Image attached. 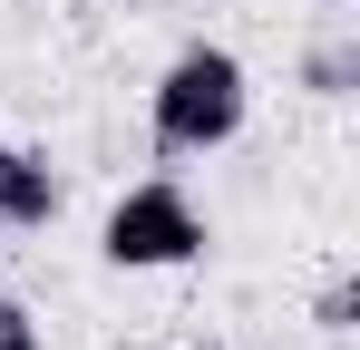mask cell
<instances>
[{
    "instance_id": "cell-1",
    "label": "cell",
    "mask_w": 360,
    "mask_h": 350,
    "mask_svg": "<svg viewBox=\"0 0 360 350\" xmlns=\"http://www.w3.org/2000/svg\"><path fill=\"white\" fill-rule=\"evenodd\" d=\"M243 117H253V78H243L234 49L195 39V49L166 58V78L146 88V127H156V156H214L234 146Z\"/></svg>"
},
{
    "instance_id": "cell-2",
    "label": "cell",
    "mask_w": 360,
    "mask_h": 350,
    "mask_svg": "<svg viewBox=\"0 0 360 350\" xmlns=\"http://www.w3.org/2000/svg\"><path fill=\"white\" fill-rule=\"evenodd\" d=\"M98 253L117 273H176V263L205 253V214H195V195H185L176 175H146V185H127L117 205H108Z\"/></svg>"
},
{
    "instance_id": "cell-3",
    "label": "cell",
    "mask_w": 360,
    "mask_h": 350,
    "mask_svg": "<svg viewBox=\"0 0 360 350\" xmlns=\"http://www.w3.org/2000/svg\"><path fill=\"white\" fill-rule=\"evenodd\" d=\"M59 224V175L30 146H0V233H49Z\"/></svg>"
},
{
    "instance_id": "cell-4",
    "label": "cell",
    "mask_w": 360,
    "mask_h": 350,
    "mask_svg": "<svg viewBox=\"0 0 360 350\" xmlns=\"http://www.w3.org/2000/svg\"><path fill=\"white\" fill-rule=\"evenodd\" d=\"M302 88H311V98H351V88H360V39H321V49H302Z\"/></svg>"
},
{
    "instance_id": "cell-5",
    "label": "cell",
    "mask_w": 360,
    "mask_h": 350,
    "mask_svg": "<svg viewBox=\"0 0 360 350\" xmlns=\"http://www.w3.org/2000/svg\"><path fill=\"white\" fill-rule=\"evenodd\" d=\"M351 311H360V283H351V273H331V283H321V302H311V321L341 341V331H351Z\"/></svg>"
},
{
    "instance_id": "cell-6",
    "label": "cell",
    "mask_w": 360,
    "mask_h": 350,
    "mask_svg": "<svg viewBox=\"0 0 360 350\" xmlns=\"http://www.w3.org/2000/svg\"><path fill=\"white\" fill-rule=\"evenodd\" d=\"M0 350H39V321H30V302H10V292H0Z\"/></svg>"
},
{
    "instance_id": "cell-7",
    "label": "cell",
    "mask_w": 360,
    "mask_h": 350,
    "mask_svg": "<svg viewBox=\"0 0 360 350\" xmlns=\"http://www.w3.org/2000/svg\"><path fill=\"white\" fill-rule=\"evenodd\" d=\"M321 10H351V0H321Z\"/></svg>"
},
{
    "instance_id": "cell-8",
    "label": "cell",
    "mask_w": 360,
    "mask_h": 350,
    "mask_svg": "<svg viewBox=\"0 0 360 350\" xmlns=\"http://www.w3.org/2000/svg\"><path fill=\"white\" fill-rule=\"evenodd\" d=\"M195 350H224V341H195Z\"/></svg>"
}]
</instances>
